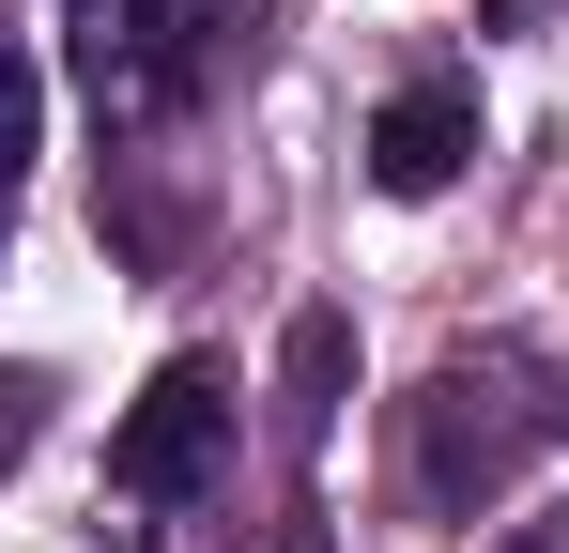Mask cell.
<instances>
[{"label":"cell","mask_w":569,"mask_h":553,"mask_svg":"<svg viewBox=\"0 0 569 553\" xmlns=\"http://www.w3.org/2000/svg\"><path fill=\"white\" fill-rule=\"evenodd\" d=\"M555 446H569V369L539 354V339H477V354H447L431 400H416V507L477 523V507H508Z\"/></svg>","instance_id":"obj_1"},{"label":"cell","mask_w":569,"mask_h":553,"mask_svg":"<svg viewBox=\"0 0 569 553\" xmlns=\"http://www.w3.org/2000/svg\"><path fill=\"white\" fill-rule=\"evenodd\" d=\"M216 476H231V369L170 354L154 384H139V415L108 431V507H123V539H170Z\"/></svg>","instance_id":"obj_2"},{"label":"cell","mask_w":569,"mask_h":553,"mask_svg":"<svg viewBox=\"0 0 569 553\" xmlns=\"http://www.w3.org/2000/svg\"><path fill=\"white\" fill-rule=\"evenodd\" d=\"M231 62V0H78V92H93V123H170L200 108Z\"/></svg>","instance_id":"obj_3"},{"label":"cell","mask_w":569,"mask_h":553,"mask_svg":"<svg viewBox=\"0 0 569 553\" xmlns=\"http://www.w3.org/2000/svg\"><path fill=\"white\" fill-rule=\"evenodd\" d=\"M462 154H477V78H400L385 92V123H370V184L385 200L462 184Z\"/></svg>","instance_id":"obj_4"},{"label":"cell","mask_w":569,"mask_h":553,"mask_svg":"<svg viewBox=\"0 0 569 553\" xmlns=\"http://www.w3.org/2000/svg\"><path fill=\"white\" fill-rule=\"evenodd\" d=\"M31 123H47V92H31V47L0 31V184L31 170Z\"/></svg>","instance_id":"obj_5"},{"label":"cell","mask_w":569,"mask_h":553,"mask_svg":"<svg viewBox=\"0 0 569 553\" xmlns=\"http://www.w3.org/2000/svg\"><path fill=\"white\" fill-rule=\"evenodd\" d=\"M492 553H569V507H555V523H508Z\"/></svg>","instance_id":"obj_6"}]
</instances>
